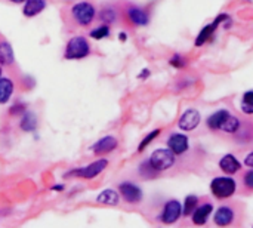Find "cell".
<instances>
[{
    "instance_id": "2",
    "label": "cell",
    "mask_w": 253,
    "mask_h": 228,
    "mask_svg": "<svg viewBox=\"0 0 253 228\" xmlns=\"http://www.w3.org/2000/svg\"><path fill=\"white\" fill-rule=\"evenodd\" d=\"M90 53V46L83 36L73 37L65 46V59H83Z\"/></svg>"
},
{
    "instance_id": "4",
    "label": "cell",
    "mask_w": 253,
    "mask_h": 228,
    "mask_svg": "<svg viewBox=\"0 0 253 228\" xmlns=\"http://www.w3.org/2000/svg\"><path fill=\"white\" fill-rule=\"evenodd\" d=\"M175 154L169 150V148H157L156 151L151 153L148 162L150 165L157 171V172H163L170 169L175 165Z\"/></svg>"
},
{
    "instance_id": "32",
    "label": "cell",
    "mask_w": 253,
    "mask_h": 228,
    "mask_svg": "<svg viewBox=\"0 0 253 228\" xmlns=\"http://www.w3.org/2000/svg\"><path fill=\"white\" fill-rule=\"evenodd\" d=\"M242 99H249V101H253V91H248L245 95H243V98Z\"/></svg>"
},
{
    "instance_id": "28",
    "label": "cell",
    "mask_w": 253,
    "mask_h": 228,
    "mask_svg": "<svg viewBox=\"0 0 253 228\" xmlns=\"http://www.w3.org/2000/svg\"><path fill=\"white\" fill-rule=\"evenodd\" d=\"M169 64H170L172 67L182 68V67H185V64H187V62H185V59H184L181 55H178V53H176V55H173V56L169 59Z\"/></svg>"
},
{
    "instance_id": "14",
    "label": "cell",
    "mask_w": 253,
    "mask_h": 228,
    "mask_svg": "<svg viewBox=\"0 0 253 228\" xmlns=\"http://www.w3.org/2000/svg\"><path fill=\"white\" fill-rule=\"evenodd\" d=\"M212 211H213V205L212 203H205V205H200V206H197L196 208V211L193 212V215H191V218H193V223L196 224V226H205L206 223H208V220H209V217H211V214H212Z\"/></svg>"
},
{
    "instance_id": "19",
    "label": "cell",
    "mask_w": 253,
    "mask_h": 228,
    "mask_svg": "<svg viewBox=\"0 0 253 228\" xmlns=\"http://www.w3.org/2000/svg\"><path fill=\"white\" fill-rule=\"evenodd\" d=\"M13 93V82L0 77V104H6Z\"/></svg>"
},
{
    "instance_id": "10",
    "label": "cell",
    "mask_w": 253,
    "mask_h": 228,
    "mask_svg": "<svg viewBox=\"0 0 253 228\" xmlns=\"http://www.w3.org/2000/svg\"><path fill=\"white\" fill-rule=\"evenodd\" d=\"M227 18H228L227 13H221L212 24H208L206 27H203V30L199 33V36H197V39H196V42H194L196 46H203L209 39H212V36H213L215 30L218 28V25H221Z\"/></svg>"
},
{
    "instance_id": "26",
    "label": "cell",
    "mask_w": 253,
    "mask_h": 228,
    "mask_svg": "<svg viewBox=\"0 0 253 228\" xmlns=\"http://www.w3.org/2000/svg\"><path fill=\"white\" fill-rule=\"evenodd\" d=\"M160 132H162L160 129H156V131L150 132V134H148V135L141 141V144H139V147H138V151H144V150H145V148H147V147H148V145H150V144H151V142H153V141L160 135Z\"/></svg>"
},
{
    "instance_id": "24",
    "label": "cell",
    "mask_w": 253,
    "mask_h": 228,
    "mask_svg": "<svg viewBox=\"0 0 253 228\" xmlns=\"http://www.w3.org/2000/svg\"><path fill=\"white\" fill-rule=\"evenodd\" d=\"M99 19L102 21V22H105V24H111V22H114L116 19H117V12L113 9V7H104L102 10H101V13H99Z\"/></svg>"
},
{
    "instance_id": "3",
    "label": "cell",
    "mask_w": 253,
    "mask_h": 228,
    "mask_svg": "<svg viewBox=\"0 0 253 228\" xmlns=\"http://www.w3.org/2000/svg\"><path fill=\"white\" fill-rule=\"evenodd\" d=\"M237 190V184L231 177H216L211 182V191L216 199H228Z\"/></svg>"
},
{
    "instance_id": "5",
    "label": "cell",
    "mask_w": 253,
    "mask_h": 228,
    "mask_svg": "<svg viewBox=\"0 0 253 228\" xmlns=\"http://www.w3.org/2000/svg\"><path fill=\"white\" fill-rule=\"evenodd\" d=\"M95 7L92 3L89 1H79L76 3L73 7H71V15H73V19L82 25V27H86L89 25L93 19H95Z\"/></svg>"
},
{
    "instance_id": "7",
    "label": "cell",
    "mask_w": 253,
    "mask_h": 228,
    "mask_svg": "<svg viewBox=\"0 0 253 228\" xmlns=\"http://www.w3.org/2000/svg\"><path fill=\"white\" fill-rule=\"evenodd\" d=\"M182 215V205L178 202V200H169L165 208H163V212L160 215V220L163 224H175Z\"/></svg>"
},
{
    "instance_id": "6",
    "label": "cell",
    "mask_w": 253,
    "mask_h": 228,
    "mask_svg": "<svg viewBox=\"0 0 253 228\" xmlns=\"http://www.w3.org/2000/svg\"><path fill=\"white\" fill-rule=\"evenodd\" d=\"M119 194L125 199V202H127L130 205L139 203L144 197L142 190L133 182H122L119 185Z\"/></svg>"
},
{
    "instance_id": "34",
    "label": "cell",
    "mask_w": 253,
    "mask_h": 228,
    "mask_svg": "<svg viewBox=\"0 0 253 228\" xmlns=\"http://www.w3.org/2000/svg\"><path fill=\"white\" fill-rule=\"evenodd\" d=\"M52 190H55V191H62V190H64V185H55V187H52Z\"/></svg>"
},
{
    "instance_id": "11",
    "label": "cell",
    "mask_w": 253,
    "mask_h": 228,
    "mask_svg": "<svg viewBox=\"0 0 253 228\" xmlns=\"http://www.w3.org/2000/svg\"><path fill=\"white\" fill-rule=\"evenodd\" d=\"M117 145H119V141H117L114 137L107 135V137H104V138L98 139V141L93 144L92 151H93L95 154L101 156V154H107V153L114 151V150L117 148Z\"/></svg>"
},
{
    "instance_id": "16",
    "label": "cell",
    "mask_w": 253,
    "mask_h": 228,
    "mask_svg": "<svg viewBox=\"0 0 253 228\" xmlns=\"http://www.w3.org/2000/svg\"><path fill=\"white\" fill-rule=\"evenodd\" d=\"M127 18L130 19L132 24L139 25V27H144V25H147L150 22L148 13L144 9H141V7H130L127 10Z\"/></svg>"
},
{
    "instance_id": "23",
    "label": "cell",
    "mask_w": 253,
    "mask_h": 228,
    "mask_svg": "<svg viewBox=\"0 0 253 228\" xmlns=\"http://www.w3.org/2000/svg\"><path fill=\"white\" fill-rule=\"evenodd\" d=\"M197 206H199V197L194 196V194L187 196V197H185V202H184V208H182L184 217H191Z\"/></svg>"
},
{
    "instance_id": "9",
    "label": "cell",
    "mask_w": 253,
    "mask_h": 228,
    "mask_svg": "<svg viewBox=\"0 0 253 228\" xmlns=\"http://www.w3.org/2000/svg\"><path fill=\"white\" fill-rule=\"evenodd\" d=\"M168 148H169L175 156L184 154V153L190 148L188 137L184 135V134H172V135L168 138Z\"/></svg>"
},
{
    "instance_id": "8",
    "label": "cell",
    "mask_w": 253,
    "mask_h": 228,
    "mask_svg": "<svg viewBox=\"0 0 253 228\" xmlns=\"http://www.w3.org/2000/svg\"><path fill=\"white\" fill-rule=\"evenodd\" d=\"M200 120H202V116L199 113V110L196 108H188L182 113V116L179 117V122H178V126L179 129H182L184 132H190V131H194L199 125H200Z\"/></svg>"
},
{
    "instance_id": "31",
    "label": "cell",
    "mask_w": 253,
    "mask_h": 228,
    "mask_svg": "<svg viewBox=\"0 0 253 228\" xmlns=\"http://www.w3.org/2000/svg\"><path fill=\"white\" fill-rule=\"evenodd\" d=\"M245 165H246L248 168L253 169V151L252 153H249V154L246 156V159H245Z\"/></svg>"
},
{
    "instance_id": "18",
    "label": "cell",
    "mask_w": 253,
    "mask_h": 228,
    "mask_svg": "<svg viewBox=\"0 0 253 228\" xmlns=\"http://www.w3.org/2000/svg\"><path fill=\"white\" fill-rule=\"evenodd\" d=\"M230 114V111H227V110H218V111H215L212 116H209L208 117V126L212 129V131H221V126H222V123L225 122V119H227V116Z\"/></svg>"
},
{
    "instance_id": "17",
    "label": "cell",
    "mask_w": 253,
    "mask_h": 228,
    "mask_svg": "<svg viewBox=\"0 0 253 228\" xmlns=\"http://www.w3.org/2000/svg\"><path fill=\"white\" fill-rule=\"evenodd\" d=\"M46 7V0H27L22 9V13L27 18H33L36 15H39L42 10H44Z\"/></svg>"
},
{
    "instance_id": "37",
    "label": "cell",
    "mask_w": 253,
    "mask_h": 228,
    "mask_svg": "<svg viewBox=\"0 0 253 228\" xmlns=\"http://www.w3.org/2000/svg\"><path fill=\"white\" fill-rule=\"evenodd\" d=\"M0 77H1V68H0Z\"/></svg>"
},
{
    "instance_id": "1",
    "label": "cell",
    "mask_w": 253,
    "mask_h": 228,
    "mask_svg": "<svg viewBox=\"0 0 253 228\" xmlns=\"http://www.w3.org/2000/svg\"><path fill=\"white\" fill-rule=\"evenodd\" d=\"M108 166V160L107 159H99V160H95L92 162L90 165L84 166V168H76V169H71L70 172H67L64 177L65 178H70V177H77V178H84V180H92V178H96L99 174H102Z\"/></svg>"
},
{
    "instance_id": "29",
    "label": "cell",
    "mask_w": 253,
    "mask_h": 228,
    "mask_svg": "<svg viewBox=\"0 0 253 228\" xmlns=\"http://www.w3.org/2000/svg\"><path fill=\"white\" fill-rule=\"evenodd\" d=\"M240 108L245 114H253V101L249 99H242V104H240Z\"/></svg>"
},
{
    "instance_id": "20",
    "label": "cell",
    "mask_w": 253,
    "mask_h": 228,
    "mask_svg": "<svg viewBox=\"0 0 253 228\" xmlns=\"http://www.w3.org/2000/svg\"><path fill=\"white\" fill-rule=\"evenodd\" d=\"M13 49L7 42H0V65L13 64Z\"/></svg>"
},
{
    "instance_id": "15",
    "label": "cell",
    "mask_w": 253,
    "mask_h": 228,
    "mask_svg": "<svg viewBox=\"0 0 253 228\" xmlns=\"http://www.w3.org/2000/svg\"><path fill=\"white\" fill-rule=\"evenodd\" d=\"M96 202L99 205H107V206H117L119 202H120V194L116 191V190H111V188H107V190H102L98 197H96Z\"/></svg>"
},
{
    "instance_id": "22",
    "label": "cell",
    "mask_w": 253,
    "mask_h": 228,
    "mask_svg": "<svg viewBox=\"0 0 253 228\" xmlns=\"http://www.w3.org/2000/svg\"><path fill=\"white\" fill-rule=\"evenodd\" d=\"M21 129L25 131V132H33L36 128H37V117L33 114V113H25L21 119V123H19Z\"/></svg>"
},
{
    "instance_id": "36",
    "label": "cell",
    "mask_w": 253,
    "mask_h": 228,
    "mask_svg": "<svg viewBox=\"0 0 253 228\" xmlns=\"http://www.w3.org/2000/svg\"><path fill=\"white\" fill-rule=\"evenodd\" d=\"M9 1H12V3H25L27 0H9Z\"/></svg>"
},
{
    "instance_id": "25",
    "label": "cell",
    "mask_w": 253,
    "mask_h": 228,
    "mask_svg": "<svg viewBox=\"0 0 253 228\" xmlns=\"http://www.w3.org/2000/svg\"><path fill=\"white\" fill-rule=\"evenodd\" d=\"M108 36H110V25L108 24H102V25H99L90 31V37L95 40H101V39H105Z\"/></svg>"
},
{
    "instance_id": "27",
    "label": "cell",
    "mask_w": 253,
    "mask_h": 228,
    "mask_svg": "<svg viewBox=\"0 0 253 228\" xmlns=\"http://www.w3.org/2000/svg\"><path fill=\"white\" fill-rule=\"evenodd\" d=\"M139 174L144 177V178H154L159 172L150 165V162L147 160V162H144L141 166H139Z\"/></svg>"
},
{
    "instance_id": "30",
    "label": "cell",
    "mask_w": 253,
    "mask_h": 228,
    "mask_svg": "<svg viewBox=\"0 0 253 228\" xmlns=\"http://www.w3.org/2000/svg\"><path fill=\"white\" fill-rule=\"evenodd\" d=\"M243 182H245V185H246L249 190H253V169L248 171V172L245 174V177H243Z\"/></svg>"
},
{
    "instance_id": "13",
    "label": "cell",
    "mask_w": 253,
    "mask_h": 228,
    "mask_svg": "<svg viewBox=\"0 0 253 228\" xmlns=\"http://www.w3.org/2000/svg\"><path fill=\"white\" fill-rule=\"evenodd\" d=\"M219 169L227 174V175H234L242 169V163L237 160L236 156L233 154H225L221 160H219Z\"/></svg>"
},
{
    "instance_id": "12",
    "label": "cell",
    "mask_w": 253,
    "mask_h": 228,
    "mask_svg": "<svg viewBox=\"0 0 253 228\" xmlns=\"http://www.w3.org/2000/svg\"><path fill=\"white\" fill-rule=\"evenodd\" d=\"M234 218H236V212H234L233 208H230V206H221L215 212L213 221L219 227H228V226H231L234 223Z\"/></svg>"
},
{
    "instance_id": "33",
    "label": "cell",
    "mask_w": 253,
    "mask_h": 228,
    "mask_svg": "<svg viewBox=\"0 0 253 228\" xmlns=\"http://www.w3.org/2000/svg\"><path fill=\"white\" fill-rule=\"evenodd\" d=\"M148 76H150V70H147V68H145V70H142V71H141V74H139L138 77H139V79H147Z\"/></svg>"
},
{
    "instance_id": "35",
    "label": "cell",
    "mask_w": 253,
    "mask_h": 228,
    "mask_svg": "<svg viewBox=\"0 0 253 228\" xmlns=\"http://www.w3.org/2000/svg\"><path fill=\"white\" fill-rule=\"evenodd\" d=\"M126 37H127V36H126V33H120V40H122V42H125V40H126Z\"/></svg>"
},
{
    "instance_id": "21",
    "label": "cell",
    "mask_w": 253,
    "mask_h": 228,
    "mask_svg": "<svg viewBox=\"0 0 253 228\" xmlns=\"http://www.w3.org/2000/svg\"><path fill=\"white\" fill-rule=\"evenodd\" d=\"M240 120L236 117V116H233L231 113L227 116V119H225V122L222 123V126H221V131H224V132H227V134H236L239 129H240Z\"/></svg>"
}]
</instances>
